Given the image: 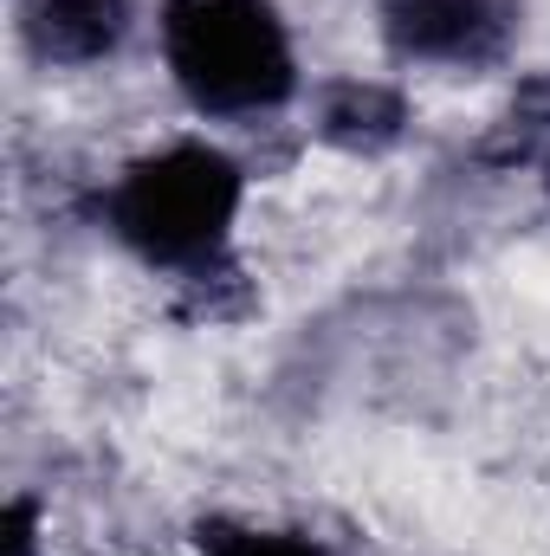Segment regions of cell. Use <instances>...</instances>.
<instances>
[{
    "instance_id": "obj_3",
    "label": "cell",
    "mask_w": 550,
    "mask_h": 556,
    "mask_svg": "<svg viewBox=\"0 0 550 556\" xmlns=\"http://www.w3.org/2000/svg\"><path fill=\"white\" fill-rule=\"evenodd\" d=\"M389 59L427 72H486L518 39V0H376Z\"/></svg>"
},
{
    "instance_id": "obj_2",
    "label": "cell",
    "mask_w": 550,
    "mask_h": 556,
    "mask_svg": "<svg viewBox=\"0 0 550 556\" xmlns=\"http://www.w3.org/2000/svg\"><path fill=\"white\" fill-rule=\"evenodd\" d=\"M155 52L182 104L208 124L278 117L304 85L298 39L278 0H162Z\"/></svg>"
},
{
    "instance_id": "obj_1",
    "label": "cell",
    "mask_w": 550,
    "mask_h": 556,
    "mask_svg": "<svg viewBox=\"0 0 550 556\" xmlns=\"http://www.w3.org/2000/svg\"><path fill=\"white\" fill-rule=\"evenodd\" d=\"M247 214V162L208 137L130 155L98 188V233L155 278H214L234 260Z\"/></svg>"
},
{
    "instance_id": "obj_5",
    "label": "cell",
    "mask_w": 550,
    "mask_h": 556,
    "mask_svg": "<svg viewBox=\"0 0 550 556\" xmlns=\"http://www.w3.org/2000/svg\"><path fill=\"white\" fill-rule=\"evenodd\" d=\"M195 556H337L324 538L298 531V525H266V518H234V511H208L195 525Z\"/></svg>"
},
{
    "instance_id": "obj_4",
    "label": "cell",
    "mask_w": 550,
    "mask_h": 556,
    "mask_svg": "<svg viewBox=\"0 0 550 556\" xmlns=\"http://www.w3.org/2000/svg\"><path fill=\"white\" fill-rule=\"evenodd\" d=\"M137 0H20V39L39 65L85 72L124 52Z\"/></svg>"
}]
</instances>
